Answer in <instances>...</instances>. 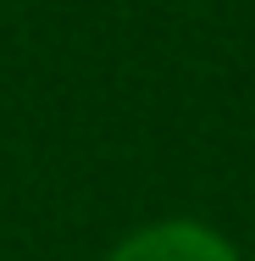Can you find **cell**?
<instances>
[{
  "mask_svg": "<svg viewBox=\"0 0 255 261\" xmlns=\"http://www.w3.org/2000/svg\"><path fill=\"white\" fill-rule=\"evenodd\" d=\"M105 261H239V250L205 222H150L128 233Z\"/></svg>",
  "mask_w": 255,
  "mask_h": 261,
  "instance_id": "1",
  "label": "cell"
}]
</instances>
